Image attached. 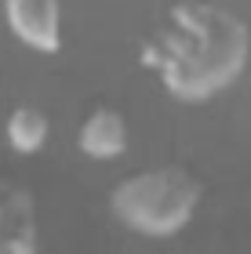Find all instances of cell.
Returning <instances> with one entry per match:
<instances>
[{
	"mask_svg": "<svg viewBox=\"0 0 251 254\" xmlns=\"http://www.w3.org/2000/svg\"><path fill=\"white\" fill-rule=\"evenodd\" d=\"M4 134H7V145L15 153H22V156L40 153L51 138V117L40 106H29V102L26 106H15L7 124H4Z\"/></svg>",
	"mask_w": 251,
	"mask_h": 254,
	"instance_id": "obj_6",
	"label": "cell"
},
{
	"mask_svg": "<svg viewBox=\"0 0 251 254\" xmlns=\"http://www.w3.org/2000/svg\"><path fill=\"white\" fill-rule=\"evenodd\" d=\"M11 33L33 51H62V0H4Z\"/></svg>",
	"mask_w": 251,
	"mask_h": 254,
	"instance_id": "obj_3",
	"label": "cell"
},
{
	"mask_svg": "<svg viewBox=\"0 0 251 254\" xmlns=\"http://www.w3.org/2000/svg\"><path fill=\"white\" fill-rule=\"evenodd\" d=\"M251 59V29L244 18L211 0H182L167 11L161 33L142 48V65L182 102H204L237 84Z\"/></svg>",
	"mask_w": 251,
	"mask_h": 254,
	"instance_id": "obj_1",
	"label": "cell"
},
{
	"mask_svg": "<svg viewBox=\"0 0 251 254\" xmlns=\"http://www.w3.org/2000/svg\"><path fill=\"white\" fill-rule=\"evenodd\" d=\"M77 145L91 160H117L128 153V120L113 106H95L77 131Z\"/></svg>",
	"mask_w": 251,
	"mask_h": 254,
	"instance_id": "obj_4",
	"label": "cell"
},
{
	"mask_svg": "<svg viewBox=\"0 0 251 254\" xmlns=\"http://www.w3.org/2000/svg\"><path fill=\"white\" fill-rule=\"evenodd\" d=\"M0 251H37V203L29 189H7L0 196Z\"/></svg>",
	"mask_w": 251,
	"mask_h": 254,
	"instance_id": "obj_5",
	"label": "cell"
},
{
	"mask_svg": "<svg viewBox=\"0 0 251 254\" xmlns=\"http://www.w3.org/2000/svg\"><path fill=\"white\" fill-rule=\"evenodd\" d=\"M204 200L200 178L186 167H150L120 178L109 192L113 218L139 236L167 240L193 222Z\"/></svg>",
	"mask_w": 251,
	"mask_h": 254,
	"instance_id": "obj_2",
	"label": "cell"
}]
</instances>
